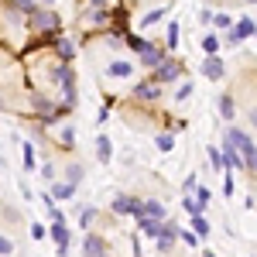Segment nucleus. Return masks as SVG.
Instances as JSON below:
<instances>
[{"label": "nucleus", "mask_w": 257, "mask_h": 257, "mask_svg": "<svg viewBox=\"0 0 257 257\" xmlns=\"http://www.w3.org/2000/svg\"><path fill=\"white\" fill-rule=\"evenodd\" d=\"M213 24H216L219 31H230V28H233V18H230V14H213Z\"/></svg>", "instance_id": "28"}, {"label": "nucleus", "mask_w": 257, "mask_h": 257, "mask_svg": "<svg viewBox=\"0 0 257 257\" xmlns=\"http://www.w3.org/2000/svg\"><path fill=\"white\" fill-rule=\"evenodd\" d=\"M155 144H158V151H172L175 148V134H158Z\"/></svg>", "instance_id": "27"}, {"label": "nucleus", "mask_w": 257, "mask_h": 257, "mask_svg": "<svg viewBox=\"0 0 257 257\" xmlns=\"http://www.w3.org/2000/svg\"><path fill=\"white\" fill-rule=\"evenodd\" d=\"M93 216H96V209H93V206H82V209H79V226H89Z\"/></svg>", "instance_id": "29"}, {"label": "nucleus", "mask_w": 257, "mask_h": 257, "mask_svg": "<svg viewBox=\"0 0 257 257\" xmlns=\"http://www.w3.org/2000/svg\"><path fill=\"white\" fill-rule=\"evenodd\" d=\"M21 155H24V168L31 172V168H35V148H31V144H24V148H21Z\"/></svg>", "instance_id": "30"}, {"label": "nucleus", "mask_w": 257, "mask_h": 257, "mask_svg": "<svg viewBox=\"0 0 257 257\" xmlns=\"http://www.w3.org/2000/svg\"><path fill=\"white\" fill-rule=\"evenodd\" d=\"M178 237L185 240V243H189V247H196V243H199V237H196V233H192V230H185V233H178Z\"/></svg>", "instance_id": "33"}, {"label": "nucleus", "mask_w": 257, "mask_h": 257, "mask_svg": "<svg viewBox=\"0 0 257 257\" xmlns=\"http://www.w3.org/2000/svg\"><path fill=\"white\" fill-rule=\"evenodd\" d=\"M96 158L103 161V165L113 158V144H110V138H106V134H99V138H96Z\"/></svg>", "instance_id": "14"}, {"label": "nucleus", "mask_w": 257, "mask_h": 257, "mask_svg": "<svg viewBox=\"0 0 257 257\" xmlns=\"http://www.w3.org/2000/svg\"><path fill=\"white\" fill-rule=\"evenodd\" d=\"M31 237H35V240L45 237V226H41V223H35V226H31Z\"/></svg>", "instance_id": "38"}, {"label": "nucleus", "mask_w": 257, "mask_h": 257, "mask_svg": "<svg viewBox=\"0 0 257 257\" xmlns=\"http://www.w3.org/2000/svg\"><path fill=\"white\" fill-rule=\"evenodd\" d=\"M243 4H257V0H243Z\"/></svg>", "instance_id": "42"}, {"label": "nucleus", "mask_w": 257, "mask_h": 257, "mask_svg": "<svg viewBox=\"0 0 257 257\" xmlns=\"http://www.w3.org/2000/svg\"><path fill=\"white\" fill-rule=\"evenodd\" d=\"M189 96H192V82H182V86H178V93H175V99H178V103H185Z\"/></svg>", "instance_id": "31"}, {"label": "nucleus", "mask_w": 257, "mask_h": 257, "mask_svg": "<svg viewBox=\"0 0 257 257\" xmlns=\"http://www.w3.org/2000/svg\"><path fill=\"white\" fill-rule=\"evenodd\" d=\"M123 41H127V48H131V52H138V55L144 52V48H148V45H151V41H148V38H141V35H127Z\"/></svg>", "instance_id": "21"}, {"label": "nucleus", "mask_w": 257, "mask_h": 257, "mask_svg": "<svg viewBox=\"0 0 257 257\" xmlns=\"http://www.w3.org/2000/svg\"><path fill=\"white\" fill-rule=\"evenodd\" d=\"M165 52H168L165 45H155V41H151V45H148V48L141 52L138 59H141V65H144V69H155V65H158V62L165 59Z\"/></svg>", "instance_id": "8"}, {"label": "nucleus", "mask_w": 257, "mask_h": 257, "mask_svg": "<svg viewBox=\"0 0 257 257\" xmlns=\"http://www.w3.org/2000/svg\"><path fill=\"white\" fill-rule=\"evenodd\" d=\"M55 48H59V59L62 62H72V59H76V45H72L69 38H55Z\"/></svg>", "instance_id": "16"}, {"label": "nucleus", "mask_w": 257, "mask_h": 257, "mask_svg": "<svg viewBox=\"0 0 257 257\" xmlns=\"http://www.w3.org/2000/svg\"><path fill=\"white\" fill-rule=\"evenodd\" d=\"M4 62H7V52H4V48H0V65H4Z\"/></svg>", "instance_id": "41"}, {"label": "nucleus", "mask_w": 257, "mask_h": 257, "mask_svg": "<svg viewBox=\"0 0 257 257\" xmlns=\"http://www.w3.org/2000/svg\"><path fill=\"white\" fill-rule=\"evenodd\" d=\"M219 113H223V120H233V113H237L233 96H219Z\"/></svg>", "instance_id": "22"}, {"label": "nucleus", "mask_w": 257, "mask_h": 257, "mask_svg": "<svg viewBox=\"0 0 257 257\" xmlns=\"http://www.w3.org/2000/svg\"><path fill=\"white\" fill-rule=\"evenodd\" d=\"M106 72H110L113 79H127V76L134 72V65H131V62H110V69H106Z\"/></svg>", "instance_id": "17"}, {"label": "nucleus", "mask_w": 257, "mask_h": 257, "mask_svg": "<svg viewBox=\"0 0 257 257\" xmlns=\"http://www.w3.org/2000/svg\"><path fill=\"white\" fill-rule=\"evenodd\" d=\"M65 178H69V182H72V185H79L82 178H86V168H82L79 161H72V165H69V168H65Z\"/></svg>", "instance_id": "18"}, {"label": "nucleus", "mask_w": 257, "mask_h": 257, "mask_svg": "<svg viewBox=\"0 0 257 257\" xmlns=\"http://www.w3.org/2000/svg\"><path fill=\"white\" fill-rule=\"evenodd\" d=\"M196 199L202 202V206H206V202H209V192H206V189H199V185H196Z\"/></svg>", "instance_id": "39"}, {"label": "nucleus", "mask_w": 257, "mask_h": 257, "mask_svg": "<svg viewBox=\"0 0 257 257\" xmlns=\"http://www.w3.org/2000/svg\"><path fill=\"white\" fill-rule=\"evenodd\" d=\"M175 237H178V230H175V223H161V233H158V250L161 254H168L172 247H175Z\"/></svg>", "instance_id": "9"}, {"label": "nucleus", "mask_w": 257, "mask_h": 257, "mask_svg": "<svg viewBox=\"0 0 257 257\" xmlns=\"http://www.w3.org/2000/svg\"><path fill=\"white\" fill-rule=\"evenodd\" d=\"M247 123L257 131V106H250V110H247Z\"/></svg>", "instance_id": "37"}, {"label": "nucleus", "mask_w": 257, "mask_h": 257, "mask_svg": "<svg viewBox=\"0 0 257 257\" xmlns=\"http://www.w3.org/2000/svg\"><path fill=\"white\" fill-rule=\"evenodd\" d=\"M82 11V24H86V28H103V31H106V28H110V11H106V7H79Z\"/></svg>", "instance_id": "3"}, {"label": "nucleus", "mask_w": 257, "mask_h": 257, "mask_svg": "<svg viewBox=\"0 0 257 257\" xmlns=\"http://www.w3.org/2000/svg\"><path fill=\"white\" fill-rule=\"evenodd\" d=\"M7 7H14L21 18H31V14L38 11V4H35V0H7Z\"/></svg>", "instance_id": "15"}, {"label": "nucleus", "mask_w": 257, "mask_h": 257, "mask_svg": "<svg viewBox=\"0 0 257 257\" xmlns=\"http://www.w3.org/2000/svg\"><path fill=\"white\" fill-rule=\"evenodd\" d=\"M72 138H76L72 127H62V144H65V148H72Z\"/></svg>", "instance_id": "32"}, {"label": "nucleus", "mask_w": 257, "mask_h": 257, "mask_svg": "<svg viewBox=\"0 0 257 257\" xmlns=\"http://www.w3.org/2000/svg\"><path fill=\"white\" fill-rule=\"evenodd\" d=\"M48 4H52V0H48Z\"/></svg>", "instance_id": "44"}, {"label": "nucleus", "mask_w": 257, "mask_h": 257, "mask_svg": "<svg viewBox=\"0 0 257 257\" xmlns=\"http://www.w3.org/2000/svg\"><path fill=\"white\" fill-rule=\"evenodd\" d=\"M165 48H168V52H175V48H178V24H175V21L168 24V41H165Z\"/></svg>", "instance_id": "26"}, {"label": "nucleus", "mask_w": 257, "mask_h": 257, "mask_svg": "<svg viewBox=\"0 0 257 257\" xmlns=\"http://www.w3.org/2000/svg\"><path fill=\"white\" fill-rule=\"evenodd\" d=\"M182 189H185V196H192V192H196V175L185 178V185H182Z\"/></svg>", "instance_id": "34"}, {"label": "nucleus", "mask_w": 257, "mask_h": 257, "mask_svg": "<svg viewBox=\"0 0 257 257\" xmlns=\"http://www.w3.org/2000/svg\"><path fill=\"white\" fill-rule=\"evenodd\" d=\"M82 254H86V257H110V254H106L103 237H86V240H82Z\"/></svg>", "instance_id": "11"}, {"label": "nucleus", "mask_w": 257, "mask_h": 257, "mask_svg": "<svg viewBox=\"0 0 257 257\" xmlns=\"http://www.w3.org/2000/svg\"><path fill=\"white\" fill-rule=\"evenodd\" d=\"M202 76L209 82H219L223 76H226V65H223V59L219 55H206V62H202Z\"/></svg>", "instance_id": "6"}, {"label": "nucleus", "mask_w": 257, "mask_h": 257, "mask_svg": "<svg viewBox=\"0 0 257 257\" xmlns=\"http://www.w3.org/2000/svg\"><path fill=\"white\" fill-rule=\"evenodd\" d=\"M202 52H206V55H216L219 52V38L216 35H206V38H202Z\"/></svg>", "instance_id": "24"}, {"label": "nucleus", "mask_w": 257, "mask_h": 257, "mask_svg": "<svg viewBox=\"0 0 257 257\" xmlns=\"http://www.w3.org/2000/svg\"><path fill=\"white\" fill-rule=\"evenodd\" d=\"M182 72H185V69H182V62H178V59H168V55H165V59H161L158 65H155L151 79L161 82V86H168V82H175L178 76H182Z\"/></svg>", "instance_id": "2"}, {"label": "nucleus", "mask_w": 257, "mask_h": 257, "mask_svg": "<svg viewBox=\"0 0 257 257\" xmlns=\"http://www.w3.org/2000/svg\"><path fill=\"white\" fill-rule=\"evenodd\" d=\"M192 233H196V237H206V233H209V223L202 219V213H199V216H192Z\"/></svg>", "instance_id": "25"}, {"label": "nucleus", "mask_w": 257, "mask_h": 257, "mask_svg": "<svg viewBox=\"0 0 257 257\" xmlns=\"http://www.w3.org/2000/svg\"><path fill=\"white\" fill-rule=\"evenodd\" d=\"M243 161H247V168H250V172H257V148H254V151H250Z\"/></svg>", "instance_id": "35"}, {"label": "nucleus", "mask_w": 257, "mask_h": 257, "mask_svg": "<svg viewBox=\"0 0 257 257\" xmlns=\"http://www.w3.org/2000/svg\"><path fill=\"white\" fill-rule=\"evenodd\" d=\"M134 99H138V103H158L161 99V82H155V79L138 82V86H134Z\"/></svg>", "instance_id": "5"}, {"label": "nucleus", "mask_w": 257, "mask_h": 257, "mask_svg": "<svg viewBox=\"0 0 257 257\" xmlns=\"http://www.w3.org/2000/svg\"><path fill=\"white\" fill-rule=\"evenodd\" d=\"M52 240L59 243V254L62 257L69 254V230H65V223H52Z\"/></svg>", "instance_id": "12"}, {"label": "nucleus", "mask_w": 257, "mask_h": 257, "mask_svg": "<svg viewBox=\"0 0 257 257\" xmlns=\"http://www.w3.org/2000/svg\"><path fill=\"white\" fill-rule=\"evenodd\" d=\"M226 138L237 144V151L243 155V158H247V155H250V151L257 148L254 141H250V134H247V131H240V127H230V131H226Z\"/></svg>", "instance_id": "7"}, {"label": "nucleus", "mask_w": 257, "mask_h": 257, "mask_svg": "<svg viewBox=\"0 0 257 257\" xmlns=\"http://www.w3.org/2000/svg\"><path fill=\"white\" fill-rule=\"evenodd\" d=\"M72 196H76V185L72 182H62V185L52 189V199H72Z\"/></svg>", "instance_id": "19"}, {"label": "nucleus", "mask_w": 257, "mask_h": 257, "mask_svg": "<svg viewBox=\"0 0 257 257\" xmlns=\"http://www.w3.org/2000/svg\"><path fill=\"white\" fill-rule=\"evenodd\" d=\"M28 28H31V31H38V35H41V31H55V35H59V31H62V18L55 14V11L38 7V11L28 18Z\"/></svg>", "instance_id": "1"}, {"label": "nucleus", "mask_w": 257, "mask_h": 257, "mask_svg": "<svg viewBox=\"0 0 257 257\" xmlns=\"http://www.w3.org/2000/svg\"><path fill=\"white\" fill-rule=\"evenodd\" d=\"M165 18V7H155V11H148L144 18H141V28H151V24H158Z\"/></svg>", "instance_id": "23"}, {"label": "nucleus", "mask_w": 257, "mask_h": 257, "mask_svg": "<svg viewBox=\"0 0 257 257\" xmlns=\"http://www.w3.org/2000/svg\"><path fill=\"white\" fill-rule=\"evenodd\" d=\"M11 250H14V247H11V240L0 237V254H11Z\"/></svg>", "instance_id": "40"}, {"label": "nucleus", "mask_w": 257, "mask_h": 257, "mask_svg": "<svg viewBox=\"0 0 257 257\" xmlns=\"http://www.w3.org/2000/svg\"><path fill=\"white\" fill-rule=\"evenodd\" d=\"M206 257H216V254H206Z\"/></svg>", "instance_id": "43"}, {"label": "nucleus", "mask_w": 257, "mask_h": 257, "mask_svg": "<svg viewBox=\"0 0 257 257\" xmlns=\"http://www.w3.org/2000/svg\"><path fill=\"white\" fill-rule=\"evenodd\" d=\"M110 0H79V7H106Z\"/></svg>", "instance_id": "36"}, {"label": "nucleus", "mask_w": 257, "mask_h": 257, "mask_svg": "<svg viewBox=\"0 0 257 257\" xmlns=\"http://www.w3.org/2000/svg\"><path fill=\"white\" fill-rule=\"evenodd\" d=\"M141 209V202L134 196H117L113 199V213H117V216H131V213H138Z\"/></svg>", "instance_id": "10"}, {"label": "nucleus", "mask_w": 257, "mask_h": 257, "mask_svg": "<svg viewBox=\"0 0 257 257\" xmlns=\"http://www.w3.org/2000/svg\"><path fill=\"white\" fill-rule=\"evenodd\" d=\"M134 216H148V219H165V206H161V202H155V199H151V202H141V209H138V213H134Z\"/></svg>", "instance_id": "13"}, {"label": "nucleus", "mask_w": 257, "mask_h": 257, "mask_svg": "<svg viewBox=\"0 0 257 257\" xmlns=\"http://www.w3.org/2000/svg\"><path fill=\"white\" fill-rule=\"evenodd\" d=\"M250 35H257V24L250 18H240L230 31H226V45H240L243 38H250Z\"/></svg>", "instance_id": "4"}, {"label": "nucleus", "mask_w": 257, "mask_h": 257, "mask_svg": "<svg viewBox=\"0 0 257 257\" xmlns=\"http://www.w3.org/2000/svg\"><path fill=\"white\" fill-rule=\"evenodd\" d=\"M206 155H209V165H213V168H223V165H226V158H223V151H219L216 144H209V148H206Z\"/></svg>", "instance_id": "20"}]
</instances>
